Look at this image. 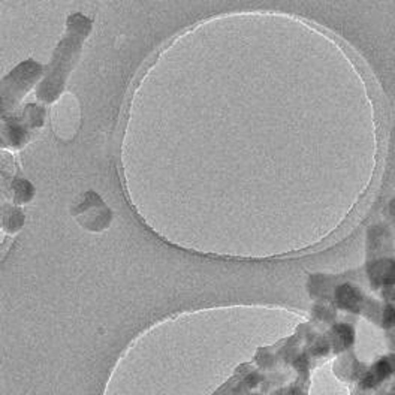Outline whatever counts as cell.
Returning a JSON list of instances; mask_svg holds the SVG:
<instances>
[{
    "label": "cell",
    "instance_id": "cell-1",
    "mask_svg": "<svg viewBox=\"0 0 395 395\" xmlns=\"http://www.w3.org/2000/svg\"><path fill=\"white\" fill-rule=\"evenodd\" d=\"M383 321L386 325H391L395 322V307H388L386 311H385V316H383Z\"/></svg>",
    "mask_w": 395,
    "mask_h": 395
}]
</instances>
